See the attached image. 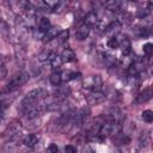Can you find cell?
Masks as SVG:
<instances>
[{
  "instance_id": "e0dca14e",
  "label": "cell",
  "mask_w": 153,
  "mask_h": 153,
  "mask_svg": "<svg viewBox=\"0 0 153 153\" xmlns=\"http://www.w3.org/2000/svg\"><path fill=\"white\" fill-rule=\"evenodd\" d=\"M29 2H30V5H31V6H33V7H35V10L44 11V12H47V11H49V10H50V8H49V6L47 5V2H45L44 0H29Z\"/></svg>"
},
{
  "instance_id": "4fadbf2b",
  "label": "cell",
  "mask_w": 153,
  "mask_h": 153,
  "mask_svg": "<svg viewBox=\"0 0 153 153\" xmlns=\"http://www.w3.org/2000/svg\"><path fill=\"white\" fill-rule=\"evenodd\" d=\"M60 56H61V59H62L63 62H73V61H75V59H76V55H75L74 50H72V49H69V48L63 49Z\"/></svg>"
},
{
  "instance_id": "7a4b0ae2",
  "label": "cell",
  "mask_w": 153,
  "mask_h": 153,
  "mask_svg": "<svg viewBox=\"0 0 153 153\" xmlns=\"http://www.w3.org/2000/svg\"><path fill=\"white\" fill-rule=\"evenodd\" d=\"M29 80V73L22 71V72H18L17 74H14L12 76V79L10 80V82L6 85V91H14L17 88H19L20 86H23L24 84H26Z\"/></svg>"
},
{
  "instance_id": "6da1fadb",
  "label": "cell",
  "mask_w": 153,
  "mask_h": 153,
  "mask_svg": "<svg viewBox=\"0 0 153 153\" xmlns=\"http://www.w3.org/2000/svg\"><path fill=\"white\" fill-rule=\"evenodd\" d=\"M47 96H48V93H47L43 88H33V90L29 91V92L24 96V98H23V100H22V104H20V105H22L20 109H23V108H25V106H27V105L35 104V103H37L38 100L45 98Z\"/></svg>"
},
{
  "instance_id": "4316f807",
  "label": "cell",
  "mask_w": 153,
  "mask_h": 153,
  "mask_svg": "<svg viewBox=\"0 0 153 153\" xmlns=\"http://www.w3.org/2000/svg\"><path fill=\"white\" fill-rule=\"evenodd\" d=\"M0 32L4 35V36H8L10 35V26H8V24L4 20V19H1L0 18Z\"/></svg>"
},
{
  "instance_id": "5b68a950",
  "label": "cell",
  "mask_w": 153,
  "mask_h": 153,
  "mask_svg": "<svg viewBox=\"0 0 153 153\" xmlns=\"http://www.w3.org/2000/svg\"><path fill=\"white\" fill-rule=\"evenodd\" d=\"M105 121H109L112 123H121L123 121V114L117 106H112L108 110L105 115Z\"/></svg>"
},
{
  "instance_id": "52a82bcc",
  "label": "cell",
  "mask_w": 153,
  "mask_h": 153,
  "mask_svg": "<svg viewBox=\"0 0 153 153\" xmlns=\"http://www.w3.org/2000/svg\"><path fill=\"white\" fill-rule=\"evenodd\" d=\"M142 71H145V65L142 61H133L129 66H128V75L129 76H137L139 73H141Z\"/></svg>"
},
{
  "instance_id": "4dcf8cb0",
  "label": "cell",
  "mask_w": 153,
  "mask_h": 153,
  "mask_svg": "<svg viewBox=\"0 0 153 153\" xmlns=\"http://www.w3.org/2000/svg\"><path fill=\"white\" fill-rule=\"evenodd\" d=\"M106 44L110 49H117L118 48V41H117L116 37H109Z\"/></svg>"
},
{
  "instance_id": "484cf974",
  "label": "cell",
  "mask_w": 153,
  "mask_h": 153,
  "mask_svg": "<svg viewBox=\"0 0 153 153\" xmlns=\"http://www.w3.org/2000/svg\"><path fill=\"white\" fill-rule=\"evenodd\" d=\"M149 13H151V4L148 5V7H145V8H140V10H137V12H136V17H137V18H140V19H145Z\"/></svg>"
},
{
  "instance_id": "8d00e7d4",
  "label": "cell",
  "mask_w": 153,
  "mask_h": 153,
  "mask_svg": "<svg viewBox=\"0 0 153 153\" xmlns=\"http://www.w3.org/2000/svg\"><path fill=\"white\" fill-rule=\"evenodd\" d=\"M6 73H7V72H6V68H5L2 65H0V80L6 76Z\"/></svg>"
},
{
  "instance_id": "d6986e66",
  "label": "cell",
  "mask_w": 153,
  "mask_h": 153,
  "mask_svg": "<svg viewBox=\"0 0 153 153\" xmlns=\"http://www.w3.org/2000/svg\"><path fill=\"white\" fill-rule=\"evenodd\" d=\"M60 108H61V100H59V99H55V100H51V102L44 104V110H47V111H57Z\"/></svg>"
},
{
  "instance_id": "3957f363",
  "label": "cell",
  "mask_w": 153,
  "mask_h": 153,
  "mask_svg": "<svg viewBox=\"0 0 153 153\" xmlns=\"http://www.w3.org/2000/svg\"><path fill=\"white\" fill-rule=\"evenodd\" d=\"M103 85V79L100 75L98 74H91L87 75L84 80H82V87L86 90H99Z\"/></svg>"
},
{
  "instance_id": "ba28073f",
  "label": "cell",
  "mask_w": 153,
  "mask_h": 153,
  "mask_svg": "<svg viewBox=\"0 0 153 153\" xmlns=\"http://www.w3.org/2000/svg\"><path fill=\"white\" fill-rule=\"evenodd\" d=\"M5 135L10 136L11 139H14L17 136H20V123L18 121H13L10 126H7Z\"/></svg>"
},
{
  "instance_id": "ffe728a7",
  "label": "cell",
  "mask_w": 153,
  "mask_h": 153,
  "mask_svg": "<svg viewBox=\"0 0 153 153\" xmlns=\"http://www.w3.org/2000/svg\"><path fill=\"white\" fill-rule=\"evenodd\" d=\"M50 26H51V23H50V20H49L47 17H42V18L39 19V22H38V30H39L41 32L44 33Z\"/></svg>"
},
{
  "instance_id": "836d02e7",
  "label": "cell",
  "mask_w": 153,
  "mask_h": 153,
  "mask_svg": "<svg viewBox=\"0 0 153 153\" xmlns=\"http://www.w3.org/2000/svg\"><path fill=\"white\" fill-rule=\"evenodd\" d=\"M105 94V98H110V99H112V100H116V99H118L120 97V94H118V92L116 91V90H111L110 92H108V93H104Z\"/></svg>"
},
{
  "instance_id": "e575fe53",
  "label": "cell",
  "mask_w": 153,
  "mask_h": 153,
  "mask_svg": "<svg viewBox=\"0 0 153 153\" xmlns=\"http://www.w3.org/2000/svg\"><path fill=\"white\" fill-rule=\"evenodd\" d=\"M4 149H5V151H16V149H17V143H16L14 141H10V142H7V143L5 145Z\"/></svg>"
},
{
  "instance_id": "8fae6325",
  "label": "cell",
  "mask_w": 153,
  "mask_h": 153,
  "mask_svg": "<svg viewBox=\"0 0 153 153\" xmlns=\"http://www.w3.org/2000/svg\"><path fill=\"white\" fill-rule=\"evenodd\" d=\"M55 87H56V90H55L54 96H55V98L59 99V100L65 99V98L69 94V92H71V90H69L68 86H65V85H61V84H60L59 86H55Z\"/></svg>"
},
{
  "instance_id": "9c48e42d",
  "label": "cell",
  "mask_w": 153,
  "mask_h": 153,
  "mask_svg": "<svg viewBox=\"0 0 153 153\" xmlns=\"http://www.w3.org/2000/svg\"><path fill=\"white\" fill-rule=\"evenodd\" d=\"M90 31H91V26H88L87 24L82 23V24H81V25H79V26H78V29H76L75 38H76L78 41H84V39H86V38L88 37Z\"/></svg>"
},
{
  "instance_id": "7402d4cb",
  "label": "cell",
  "mask_w": 153,
  "mask_h": 153,
  "mask_svg": "<svg viewBox=\"0 0 153 153\" xmlns=\"http://www.w3.org/2000/svg\"><path fill=\"white\" fill-rule=\"evenodd\" d=\"M14 53H16V57H17V60H18L19 62H23V61L25 60V56H26L25 49H24L20 44H17V45L14 47Z\"/></svg>"
},
{
  "instance_id": "d6a6232c",
  "label": "cell",
  "mask_w": 153,
  "mask_h": 153,
  "mask_svg": "<svg viewBox=\"0 0 153 153\" xmlns=\"http://www.w3.org/2000/svg\"><path fill=\"white\" fill-rule=\"evenodd\" d=\"M130 18H131V16L128 14L127 12H124V13H121V14L118 16V20H117V22H120L121 24H122V23H129V22H130Z\"/></svg>"
},
{
  "instance_id": "7c38bea8",
  "label": "cell",
  "mask_w": 153,
  "mask_h": 153,
  "mask_svg": "<svg viewBox=\"0 0 153 153\" xmlns=\"http://www.w3.org/2000/svg\"><path fill=\"white\" fill-rule=\"evenodd\" d=\"M38 141H39V135L32 133V134H29V135H26L24 137L23 143H24V146H26L29 148H32V147H35L38 143Z\"/></svg>"
},
{
  "instance_id": "83f0119b",
  "label": "cell",
  "mask_w": 153,
  "mask_h": 153,
  "mask_svg": "<svg viewBox=\"0 0 153 153\" xmlns=\"http://www.w3.org/2000/svg\"><path fill=\"white\" fill-rule=\"evenodd\" d=\"M50 51H51V50H49V49H44V50H42V51L37 55L38 61H41V62H45V61H48L49 55H50Z\"/></svg>"
},
{
  "instance_id": "f546056e",
  "label": "cell",
  "mask_w": 153,
  "mask_h": 153,
  "mask_svg": "<svg viewBox=\"0 0 153 153\" xmlns=\"http://www.w3.org/2000/svg\"><path fill=\"white\" fill-rule=\"evenodd\" d=\"M141 117H142V120L145 122L151 123L153 121V112H152V110H145V111H142Z\"/></svg>"
},
{
  "instance_id": "2e32d148",
  "label": "cell",
  "mask_w": 153,
  "mask_h": 153,
  "mask_svg": "<svg viewBox=\"0 0 153 153\" xmlns=\"http://www.w3.org/2000/svg\"><path fill=\"white\" fill-rule=\"evenodd\" d=\"M60 32V30H59V27L57 26H50L45 32H44V35H43V38H44V41L47 42H49V41H51V39H54L56 36H57V33Z\"/></svg>"
},
{
  "instance_id": "277c9868",
  "label": "cell",
  "mask_w": 153,
  "mask_h": 153,
  "mask_svg": "<svg viewBox=\"0 0 153 153\" xmlns=\"http://www.w3.org/2000/svg\"><path fill=\"white\" fill-rule=\"evenodd\" d=\"M105 100V94L99 90H91L86 94V102L88 105H97Z\"/></svg>"
},
{
  "instance_id": "f1b7e54d",
  "label": "cell",
  "mask_w": 153,
  "mask_h": 153,
  "mask_svg": "<svg viewBox=\"0 0 153 153\" xmlns=\"http://www.w3.org/2000/svg\"><path fill=\"white\" fill-rule=\"evenodd\" d=\"M104 63H105L108 67H112V66L116 63V57H115L114 55L105 54V55H104Z\"/></svg>"
},
{
  "instance_id": "d590c367",
  "label": "cell",
  "mask_w": 153,
  "mask_h": 153,
  "mask_svg": "<svg viewBox=\"0 0 153 153\" xmlns=\"http://www.w3.org/2000/svg\"><path fill=\"white\" fill-rule=\"evenodd\" d=\"M78 151V148L75 147V146H73V145H67V146H65V152H67V153H75Z\"/></svg>"
},
{
  "instance_id": "cb8c5ba5",
  "label": "cell",
  "mask_w": 153,
  "mask_h": 153,
  "mask_svg": "<svg viewBox=\"0 0 153 153\" xmlns=\"http://www.w3.org/2000/svg\"><path fill=\"white\" fill-rule=\"evenodd\" d=\"M68 37H69V31L68 30H62L57 33V36L55 37V39L57 41L59 44H63L68 41Z\"/></svg>"
},
{
  "instance_id": "ac0fdd59",
  "label": "cell",
  "mask_w": 153,
  "mask_h": 153,
  "mask_svg": "<svg viewBox=\"0 0 153 153\" xmlns=\"http://www.w3.org/2000/svg\"><path fill=\"white\" fill-rule=\"evenodd\" d=\"M98 16H97V13H94V12H88L86 16H85V18H84V23L85 24H87L88 26H94V25H97V23H98Z\"/></svg>"
},
{
  "instance_id": "1f68e13d",
  "label": "cell",
  "mask_w": 153,
  "mask_h": 153,
  "mask_svg": "<svg viewBox=\"0 0 153 153\" xmlns=\"http://www.w3.org/2000/svg\"><path fill=\"white\" fill-rule=\"evenodd\" d=\"M142 50H143V54H145L147 57H149V56L152 55V53H153V44H152V43H146V44L142 47Z\"/></svg>"
},
{
  "instance_id": "d4e9b609",
  "label": "cell",
  "mask_w": 153,
  "mask_h": 153,
  "mask_svg": "<svg viewBox=\"0 0 153 153\" xmlns=\"http://www.w3.org/2000/svg\"><path fill=\"white\" fill-rule=\"evenodd\" d=\"M78 76H80V74L76 73V72H72V71H66V72L61 73L62 81H63V80H65V81H69V80H73V79L78 78Z\"/></svg>"
},
{
  "instance_id": "8992f818",
  "label": "cell",
  "mask_w": 153,
  "mask_h": 153,
  "mask_svg": "<svg viewBox=\"0 0 153 153\" xmlns=\"http://www.w3.org/2000/svg\"><path fill=\"white\" fill-rule=\"evenodd\" d=\"M121 27H122V24L120 23V22H117V20H111L108 25H106V27H105V33L109 36V37H116L118 33H120V31H121Z\"/></svg>"
},
{
  "instance_id": "5bb4252c",
  "label": "cell",
  "mask_w": 153,
  "mask_h": 153,
  "mask_svg": "<svg viewBox=\"0 0 153 153\" xmlns=\"http://www.w3.org/2000/svg\"><path fill=\"white\" fill-rule=\"evenodd\" d=\"M48 62L50 63V66H51L53 68H59V67H61V65L63 63V61H62L61 56H60V55H57V54H56V53H54V51H50V55H49Z\"/></svg>"
},
{
  "instance_id": "30bf717a",
  "label": "cell",
  "mask_w": 153,
  "mask_h": 153,
  "mask_svg": "<svg viewBox=\"0 0 153 153\" xmlns=\"http://www.w3.org/2000/svg\"><path fill=\"white\" fill-rule=\"evenodd\" d=\"M117 41H118V48H121L122 50V54L123 55H129L130 51H131V43H130V39L128 37H122L121 39L116 36Z\"/></svg>"
},
{
  "instance_id": "9a60e30c",
  "label": "cell",
  "mask_w": 153,
  "mask_h": 153,
  "mask_svg": "<svg viewBox=\"0 0 153 153\" xmlns=\"http://www.w3.org/2000/svg\"><path fill=\"white\" fill-rule=\"evenodd\" d=\"M151 97H152V91H151V88H145L142 92L139 93V96L136 97L135 102L139 103V104H142V103L148 102V100L151 99Z\"/></svg>"
},
{
  "instance_id": "44dd1931",
  "label": "cell",
  "mask_w": 153,
  "mask_h": 153,
  "mask_svg": "<svg viewBox=\"0 0 153 153\" xmlns=\"http://www.w3.org/2000/svg\"><path fill=\"white\" fill-rule=\"evenodd\" d=\"M116 136H115V139H114V142H115V145H127V143H129V137L127 136V135H124V134H122V133H117V134H115Z\"/></svg>"
},
{
  "instance_id": "603a6c76",
  "label": "cell",
  "mask_w": 153,
  "mask_h": 153,
  "mask_svg": "<svg viewBox=\"0 0 153 153\" xmlns=\"http://www.w3.org/2000/svg\"><path fill=\"white\" fill-rule=\"evenodd\" d=\"M49 81L53 86H59L62 82V78H61V73L60 72H53L49 76Z\"/></svg>"
},
{
  "instance_id": "74e56055",
  "label": "cell",
  "mask_w": 153,
  "mask_h": 153,
  "mask_svg": "<svg viewBox=\"0 0 153 153\" xmlns=\"http://www.w3.org/2000/svg\"><path fill=\"white\" fill-rule=\"evenodd\" d=\"M48 151H50V152H57V151H59V147H57L56 145L51 143V145L48 147Z\"/></svg>"
}]
</instances>
